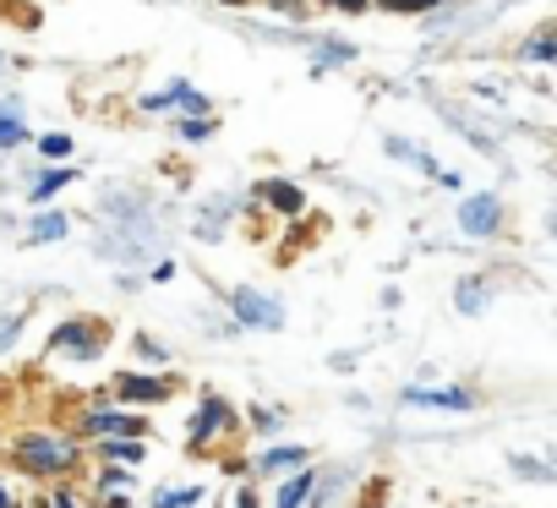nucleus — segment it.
<instances>
[{
	"label": "nucleus",
	"mask_w": 557,
	"mask_h": 508,
	"mask_svg": "<svg viewBox=\"0 0 557 508\" xmlns=\"http://www.w3.org/2000/svg\"><path fill=\"white\" fill-rule=\"evenodd\" d=\"M17 334H23V312H0V356L17 345Z\"/></svg>",
	"instance_id": "obj_28"
},
{
	"label": "nucleus",
	"mask_w": 557,
	"mask_h": 508,
	"mask_svg": "<svg viewBox=\"0 0 557 508\" xmlns=\"http://www.w3.org/2000/svg\"><path fill=\"white\" fill-rule=\"evenodd\" d=\"M72 181H77V170H72V164H55V170H45V175L34 181L28 202H34V208H45V202H55V191H66Z\"/></svg>",
	"instance_id": "obj_16"
},
{
	"label": "nucleus",
	"mask_w": 557,
	"mask_h": 508,
	"mask_svg": "<svg viewBox=\"0 0 557 508\" xmlns=\"http://www.w3.org/2000/svg\"><path fill=\"white\" fill-rule=\"evenodd\" d=\"M443 121H448V126H454V132H459L465 143H475L481 153H497V143H492V132H481V126H475L470 115H459L454 104H443Z\"/></svg>",
	"instance_id": "obj_19"
},
{
	"label": "nucleus",
	"mask_w": 557,
	"mask_h": 508,
	"mask_svg": "<svg viewBox=\"0 0 557 508\" xmlns=\"http://www.w3.org/2000/svg\"><path fill=\"white\" fill-rule=\"evenodd\" d=\"M546 230H552V235H557V202H552V213H546Z\"/></svg>",
	"instance_id": "obj_37"
},
{
	"label": "nucleus",
	"mask_w": 557,
	"mask_h": 508,
	"mask_svg": "<svg viewBox=\"0 0 557 508\" xmlns=\"http://www.w3.org/2000/svg\"><path fill=\"white\" fill-rule=\"evenodd\" d=\"M312 492H318V470L312 464H301V470H290V481L278 486V503L273 508H307L312 503Z\"/></svg>",
	"instance_id": "obj_13"
},
{
	"label": "nucleus",
	"mask_w": 557,
	"mask_h": 508,
	"mask_svg": "<svg viewBox=\"0 0 557 508\" xmlns=\"http://www.w3.org/2000/svg\"><path fill=\"white\" fill-rule=\"evenodd\" d=\"M399 399L410 410H448V416H470L475 410V394L470 388H437V383H410Z\"/></svg>",
	"instance_id": "obj_6"
},
{
	"label": "nucleus",
	"mask_w": 557,
	"mask_h": 508,
	"mask_svg": "<svg viewBox=\"0 0 557 508\" xmlns=\"http://www.w3.org/2000/svg\"><path fill=\"white\" fill-rule=\"evenodd\" d=\"M28 143V126H23V110H0V153H12Z\"/></svg>",
	"instance_id": "obj_22"
},
{
	"label": "nucleus",
	"mask_w": 557,
	"mask_h": 508,
	"mask_svg": "<svg viewBox=\"0 0 557 508\" xmlns=\"http://www.w3.org/2000/svg\"><path fill=\"white\" fill-rule=\"evenodd\" d=\"M224 7H251V0H224Z\"/></svg>",
	"instance_id": "obj_38"
},
{
	"label": "nucleus",
	"mask_w": 557,
	"mask_h": 508,
	"mask_svg": "<svg viewBox=\"0 0 557 508\" xmlns=\"http://www.w3.org/2000/svg\"><path fill=\"white\" fill-rule=\"evenodd\" d=\"M230 213H235V197H219L213 208H202V213H197V224H191V230H197V240H219Z\"/></svg>",
	"instance_id": "obj_18"
},
{
	"label": "nucleus",
	"mask_w": 557,
	"mask_h": 508,
	"mask_svg": "<svg viewBox=\"0 0 557 508\" xmlns=\"http://www.w3.org/2000/svg\"><path fill=\"white\" fill-rule=\"evenodd\" d=\"M208 497V486H159L153 508H197Z\"/></svg>",
	"instance_id": "obj_21"
},
{
	"label": "nucleus",
	"mask_w": 557,
	"mask_h": 508,
	"mask_svg": "<svg viewBox=\"0 0 557 508\" xmlns=\"http://www.w3.org/2000/svg\"><path fill=\"white\" fill-rule=\"evenodd\" d=\"M552 464H557V454H552Z\"/></svg>",
	"instance_id": "obj_40"
},
{
	"label": "nucleus",
	"mask_w": 557,
	"mask_h": 508,
	"mask_svg": "<svg viewBox=\"0 0 557 508\" xmlns=\"http://www.w3.org/2000/svg\"><path fill=\"white\" fill-rule=\"evenodd\" d=\"M251 191H257V202H262V208H273V213H290V219L307 208V191H301L296 181H262V186H251Z\"/></svg>",
	"instance_id": "obj_9"
},
{
	"label": "nucleus",
	"mask_w": 557,
	"mask_h": 508,
	"mask_svg": "<svg viewBox=\"0 0 557 508\" xmlns=\"http://www.w3.org/2000/svg\"><path fill=\"white\" fill-rule=\"evenodd\" d=\"M148 280H153V285H170V280H175V263H170V258H164V263H153V274H148Z\"/></svg>",
	"instance_id": "obj_32"
},
{
	"label": "nucleus",
	"mask_w": 557,
	"mask_h": 508,
	"mask_svg": "<svg viewBox=\"0 0 557 508\" xmlns=\"http://www.w3.org/2000/svg\"><path fill=\"white\" fill-rule=\"evenodd\" d=\"M137 356H143V361H153V367H164V361H170V350H164L159 339H148V334H137Z\"/></svg>",
	"instance_id": "obj_29"
},
{
	"label": "nucleus",
	"mask_w": 557,
	"mask_h": 508,
	"mask_svg": "<svg viewBox=\"0 0 557 508\" xmlns=\"http://www.w3.org/2000/svg\"><path fill=\"white\" fill-rule=\"evenodd\" d=\"M323 7H329V12H345V17H356V12H367V7H372V0H323Z\"/></svg>",
	"instance_id": "obj_31"
},
{
	"label": "nucleus",
	"mask_w": 557,
	"mask_h": 508,
	"mask_svg": "<svg viewBox=\"0 0 557 508\" xmlns=\"http://www.w3.org/2000/svg\"><path fill=\"white\" fill-rule=\"evenodd\" d=\"M251 426H262V432H273V426H278V410H257V416H251Z\"/></svg>",
	"instance_id": "obj_33"
},
{
	"label": "nucleus",
	"mask_w": 557,
	"mask_h": 508,
	"mask_svg": "<svg viewBox=\"0 0 557 508\" xmlns=\"http://www.w3.org/2000/svg\"><path fill=\"white\" fill-rule=\"evenodd\" d=\"M12 459L28 470V475H72L77 464H83V454H77V443L72 437H61V432H23L17 443H12Z\"/></svg>",
	"instance_id": "obj_1"
},
{
	"label": "nucleus",
	"mask_w": 557,
	"mask_h": 508,
	"mask_svg": "<svg viewBox=\"0 0 557 508\" xmlns=\"http://www.w3.org/2000/svg\"><path fill=\"white\" fill-rule=\"evenodd\" d=\"M519 61H524V66H557V23L535 28V34L519 45Z\"/></svg>",
	"instance_id": "obj_12"
},
{
	"label": "nucleus",
	"mask_w": 557,
	"mask_h": 508,
	"mask_svg": "<svg viewBox=\"0 0 557 508\" xmlns=\"http://www.w3.org/2000/svg\"><path fill=\"white\" fill-rule=\"evenodd\" d=\"M115 394H121V405H159V399H170V377L121 372V377H115Z\"/></svg>",
	"instance_id": "obj_8"
},
{
	"label": "nucleus",
	"mask_w": 557,
	"mask_h": 508,
	"mask_svg": "<svg viewBox=\"0 0 557 508\" xmlns=\"http://www.w3.org/2000/svg\"><path fill=\"white\" fill-rule=\"evenodd\" d=\"M0 508H17V497H12V486L0 481Z\"/></svg>",
	"instance_id": "obj_36"
},
{
	"label": "nucleus",
	"mask_w": 557,
	"mask_h": 508,
	"mask_svg": "<svg viewBox=\"0 0 557 508\" xmlns=\"http://www.w3.org/2000/svg\"><path fill=\"white\" fill-rule=\"evenodd\" d=\"M83 432L88 437H143V416L126 405H94L83 410Z\"/></svg>",
	"instance_id": "obj_7"
},
{
	"label": "nucleus",
	"mask_w": 557,
	"mask_h": 508,
	"mask_svg": "<svg viewBox=\"0 0 557 508\" xmlns=\"http://www.w3.org/2000/svg\"><path fill=\"white\" fill-rule=\"evenodd\" d=\"M126 470H132V464H110V470L99 475V492H104V497H115V492H132V475H126Z\"/></svg>",
	"instance_id": "obj_27"
},
{
	"label": "nucleus",
	"mask_w": 557,
	"mask_h": 508,
	"mask_svg": "<svg viewBox=\"0 0 557 508\" xmlns=\"http://www.w3.org/2000/svg\"><path fill=\"white\" fill-rule=\"evenodd\" d=\"M175 132H181V143H208L213 137V115H186Z\"/></svg>",
	"instance_id": "obj_26"
},
{
	"label": "nucleus",
	"mask_w": 557,
	"mask_h": 508,
	"mask_svg": "<svg viewBox=\"0 0 557 508\" xmlns=\"http://www.w3.org/2000/svg\"><path fill=\"white\" fill-rule=\"evenodd\" d=\"M356 55H361V50H356L350 39H334V34H329V39H312V72H318V77H323V72H345Z\"/></svg>",
	"instance_id": "obj_10"
},
{
	"label": "nucleus",
	"mask_w": 557,
	"mask_h": 508,
	"mask_svg": "<svg viewBox=\"0 0 557 508\" xmlns=\"http://www.w3.org/2000/svg\"><path fill=\"white\" fill-rule=\"evenodd\" d=\"M50 350L55 356H72V361H99L104 356V329L94 318H66L55 334H50Z\"/></svg>",
	"instance_id": "obj_4"
},
{
	"label": "nucleus",
	"mask_w": 557,
	"mask_h": 508,
	"mask_svg": "<svg viewBox=\"0 0 557 508\" xmlns=\"http://www.w3.org/2000/svg\"><path fill=\"white\" fill-rule=\"evenodd\" d=\"M99 459L104 464H143L148 459V443L143 437H99Z\"/></svg>",
	"instance_id": "obj_14"
},
{
	"label": "nucleus",
	"mask_w": 557,
	"mask_h": 508,
	"mask_svg": "<svg viewBox=\"0 0 557 508\" xmlns=\"http://www.w3.org/2000/svg\"><path fill=\"white\" fill-rule=\"evenodd\" d=\"M50 508H83V503H77L72 492H55V503H50Z\"/></svg>",
	"instance_id": "obj_34"
},
{
	"label": "nucleus",
	"mask_w": 557,
	"mask_h": 508,
	"mask_svg": "<svg viewBox=\"0 0 557 508\" xmlns=\"http://www.w3.org/2000/svg\"><path fill=\"white\" fill-rule=\"evenodd\" d=\"M307 454L312 448H301V443H273L268 454H257V470H301Z\"/></svg>",
	"instance_id": "obj_17"
},
{
	"label": "nucleus",
	"mask_w": 557,
	"mask_h": 508,
	"mask_svg": "<svg viewBox=\"0 0 557 508\" xmlns=\"http://www.w3.org/2000/svg\"><path fill=\"white\" fill-rule=\"evenodd\" d=\"M235 497H240L235 508H257V492H251V486H246V492H235Z\"/></svg>",
	"instance_id": "obj_35"
},
{
	"label": "nucleus",
	"mask_w": 557,
	"mask_h": 508,
	"mask_svg": "<svg viewBox=\"0 0 557 508\" xmlns=\"http://www.w3.org/2000/svg\"><path fill=\"white\" fill-rule=\"evenodd\" d=\"M372 7H383V12H394V17H421V12L448 7V0H372Z\"/></svg>",
	"instance_id": "obj_24"
},
{
	"label": "nucleus",
	"mask_w": 557,
	"mask_h": 508,
	"mask_svg": "<svg viewBox=\"0 0 557 508\" xmlns=\"http://www.w3.org/2000/svg\"><path fill=\"white\" fill-rule=\"evenodd\" d=\"M0 72H7V50H0Z\"/></svg>",
	"instance_id": "obj_39"
},
{
	"label": "nucleus",
	"mask_w": 557,
	"mask_h": 508,
	"mask_svg": "<svg viewBox=\"0 0 557 508\" xmlns=\"http://www.w3.org/2000/svg\"><path fill=\"white\" fill-rule=\"evenodd\" d=\"M230 312H235L240 329H257V334H278V329H285V301L268 296V290H251V285L230 290Z\"/></svg>",
	"instance_id": "obj_3"
},
{
	"label": "nucleus",
	"mask_w": 557,
	"mask_h": 508,
	"mask_svg": "<svg viewBox=\"0 0 557 508\" xmlns=\"http://www.w3.org/2000/svg\"><path fill=\"white\" fill-rule=\"evenodd\" d=\"M240 426V416L219 399V394H208L197 410H191V426H186V448L197 454V459H208V448H219L230 432Z\"/></svg>",
	"instance_id": "obj_2"
},
{
	"label": "nucleus",
	"mask_w": 557,
	"mask_h": 508,
	"mask_svg": "<svg viewBox=\"0 0 557 508\" xmlns=\"http://www.w3.org/2000/svg\"><path fill=\"white\" fill-rule=\"evenodd\" d=\"M278 17H307V0H268Z\"/></svg>",
	"instance_id": "obj_30"
},
{
	"label": "nucleus",
	"mask_w": 557,
	"mask_h": 508,
	"mask_svg": "<svg viewBox=\"0 0 557 508\" xmlns=\"http://www.w3.org/2000/svg\"><path fill=\"white\" fill-rule=\"evenodd\" d=\"M508 464H513V475H524V481H557V464H541V459H530V454H513Z\"/></svg>",
	"instance_id": "obj_25"
},
{
	"label": "nucleus",
	"mask_w": 557,
	"mask_h": 508,
	"mask_svg": "<svg viewBox=\"0 0 557 508\" xmlns=\"http://www.w3.org/2000/svg\"><path fill=\"white\" fill-rule=\"evenodd\" d=\"M66 230H72L66 213H39V219L28 224V240H34V246H50V240H61Z\"/></svg>",
	"instance_id": "obj_20"
},
{
	"label": "nucleus",
	"mask_w": 557,
	"mask_h": 508,
	"mask_svg": "<svg viewBox=\"0 0 557 508\" xmlns=\"http://www.w3.org/2000/svg\"><path fill=\"white\" fill-rule=\"evenodd\" d=\"M383 148H388V159H399V164H410V170H421V175H443V170H437V159H432V153H421L410 137H383Z\"/></svg>",
	"instance_id": "obj_15"
},
{
	"label": "nucleus",
	"mask_w": 557,
	"mask_h": 508,
	"mask_svg": "<svg viewBox=\"0 0 557 508\" xmlns=\"http://www.w3.org/2000/svg\"><path fill=\"white\" fill-rule=\"evenodd\" d=\"M486 307H492V285H486V274H465V280L454 285V312L481 318Z\"/></svg>",
	"instance_id": "obj_11"
},
{
	"label": "nucleus",
	"mask_w": 557,
	"mask_h": 508,
	"mask_svg": "<svg viewBox=\"0 0 557 508\" xmlns=\"http://www.w3.org/2000/svg\"><path fill=\"white\" fill-rule=\"evenodd\" d=\"M459 230H465L470 240H492V235L503 230V197H497V191H470V197L459 202Z\"/></svg>",
	"instance_id": "obj_5"
},
{
	"label": "nucleus",
	"mask_w": 557,
	"mask_h": 508,
	"mask_svg": "<svg viewBox=\"0 0 557 508\" xmlns=\"http://www.w3.org/2000/svg\"><path fill=\"white\" fill-rule=\"evenodd\" d=\"M34 148H39V159H50V164H66V159H72V137H66V132H45Z\"/></svg>",
	"instance_id": "obj_23"
}]
</instances>
